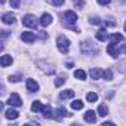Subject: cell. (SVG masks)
<instances>
[{
	"instance_id": "1",
	"label": "cell",
	"mask_w": 126,
	"mask_h": 126,
	"mask_svg": "<svg viewBox=\"0 0 126 126\" xmlns=\"http://www.w3.org/2000/svg\"><path fill=\"white\" fill-rule=\"evenodd\" d=\"M56 46L59 49L61 53H68V49H70V40L65 37V36H59L56 39Z\"/></svg>"
},
{
	"instance_id": "2",
	"label": "cell",
	"mask_w": 126,
	"mask_h": 126,
	"mask_svg": "<svg viewBox=\"0 0 126 126\" xmlns=\"http://www.w3.org/2000/svg\"><path fill=\"white\" fill-rule=\"evenodd\" d=\"M64 22H65V25L68 27V28H74V24L77 22V15H76V12H73V11H67L65 14H64ZM76 30V28H74Z\"/></svg>"
},
{
	"instance_id": "3",
	"label": "cell",
	"mask_w": 126,
	"mask_h": 126,
	"mask_svg": "<svg viewBox=\"0 0 126 126\" xmlns=\"http://www.w3.org/2000/svg\"><path fill=\"white\" fill-rule=\"evenodd\" d=\"M80 49H82V52L83 53H86V55H94V53H96L98 52V47L92 43V42H83L82 43V46H80Z\"/></svg>"
},
{
	"instance_id": "4",
	"label": "cell",
	"mask_w": 126,
	"mask_h": 126,
	"mask_svg": "<svg viewBox=\"0 0 126 126\" xmlns=\"http://www.w3.org/2000/svg\"><path fill=\"white\" fill-rule=\"evenodd\" d=\"M22 25L24 27H28V28H34L37 25V18L34 15H24L22 16Z\"/></svg>"
},
{
	"instance_id": "5",
	"label": "cell",
	"mask_w": 126,
	"mask_h": 126,
	"mask_svg": "<svg viewBox=\"0 0 126 126\" xmlns=\"http://www.w3.org/2000/svg\"><path fill=\"white\" fill-rule=\"evenodd\" d=\"M8 104L9 105H14V107H21L22 105V101H21V98H19L18 94H12L9 96V99H8Z\"/></svg>"
},
{
	"instance_id": "6",
	"label": "cell",
	"mask_w": 126,
	"mask_h": 126,
	"mask_svg": "<svg viewBox=\"0 0 126 126\" xmlns=\"http://www.w3.org/2000/svg\"><path fill=\"white\" fill-rule=\"evenodd\" d=\"M107 52H108V55H111L113 58H117L119 56V53H120V49L117 47V45L116 43H110L108 46H107Z\"/></svg>"
},
{
	"instance_id": "7",
	"label": "cell",
	"mask_w": 126,
	"mask_h": 126,
	"mask_svg": "<svg viewBox=\"0 0 126 126\" xmlns=\"http://www.w3.org/2000/svg\"><path fill=\"white\" fill-rule=\"evenodd\" d=\"M21 39H22L25 43H33V42L36 40V34L31 33V31H24V33L21 34Z\"/></svg>"
},
{
	"instance_id": "8",
	"label": "cell",
	"mask_w": 126,
	"mask_h": 126,
	"mask_svg": "<svg viewBox=\"0 0 126 126\" xmlns=\"http://www.w3.org/2000/svg\"><path fill=\"white\" fill-rule=\"evenodd\" d=\"M27 91L28 92H37L39 91V83L33 79H27Z\"/></svg>"
},
{
	"instance_id": "9",
	"label": "cell",
	"mask_w": 126,
	"mask_h": 126,
	"mask_svg": "<svg viewBox=\"0 0 126 126\" xmlns=\"http://www.w3.org/2000/svg\"><path fill=\"white\" fill-rule=\"evenodd\" d=\"M89 74H91V77L92 79H101L102 76H104V71L101 70V68H91V71H89Z\"/></svg>"
},
{
	"instance_id": "10",
	"label": "cell",
	"mask_w": 126,
	"mask_h": 126,
	"mask_svg": "<svg viewBox=\"0 0 126 126\" xmlns=\"http://www.w3.org/2000/svg\"><path fill=\"white\" fill-rule=\"evenodd\" d=\"M2 19H3V22H5L6 25L15 24V15H14V14H5V15L2 16Z\"/></svg>"
},
{
	"instance_id": "11",
	"label": "cell",
	"mask_w": 126,
	"mask_h": 126,
	"mask_svg": "<svg viewBox=\"0 0 126 126\" xmlns=\"http://www.w3.org/2000/svg\"><path fill=\"white\" fill-rule=\"evenodd\" d=\"M50 22H52V16H50L49 14H43L42 18H40V25H42V27H47Z\"/></svg>"
},
{
	"instance_id": "12",
	"label": "cell",
	"mask_w": 126,
	"mask_h": 126,
	"mask_svg": "<svg viewBox=\"0 0 126 126\" xmlns=\"http://www.w3.org/2000/svg\"><path fill=\"white\" fill-rule=\"evenodd\" d=\"M85 120H86V122H89V123H95V122H96L95 111H92V110H88V111L85 113Z\"/></svg>"
},
{
	"instance_id": "13",
	"label": "cell",
	"mask_w": 126,
	"mask_h": 126,
	"mask_svg": "<svg viewBox=\"0 0 126 126\" xmlns=\"http://www.w3.org/2000/svg\"><path fill=\"white\" fill-rule=\"evenodd\" d=\"M96 39H98L99 42H107V39H108V33H107V30H105V28H101V30L96 33Z\"/></svg>"
},
{
	"instance_id": "14",
	"label": "cell",
	"mask_w": 126,
	"mask_h": 126,
	"mask_svg": "<svg viewBox=\"0 0 126 126\" xmlns=\"http://www.w3.org/2000/svg\"><path fill=\"white\" fill-rule=\"evenodd\" d=\"M5 116H6V119H9V120H15V119H18L19 113H18L16 110H14V108H9V110L5 113Z\"/></svg>"
},
{
	"instance_id": "15",
	"label": "cell",
	"mask_w": 126,
	"mask_h": 126,
	"mask_svg": "<svg viewBox=\"0 0 126 126\" xmlns=\"http://www.w3.org/2000/svg\"><path fill=\"white\" fill-rule=\"evenodd\" d=\"M73 96H74V91H71V89H67L59 94V99H71Z\"/></svg>"
},
{
	"instance_id": "16",
	"label": "cell",
	"mask_w": 126,
	"mask_h": 126,
	"mask_svg": "<svg viewBox=\"0 0 126 126\" xmlns=\"http://www.w3.org/2000/svg\"><path fill=\"white\" fill-rule=\"evenodd\" d=\"M0 64H2V67H8L12 64V56L11 55H3L2 59H0Z\"/></svg>"
},
{
	"instance_id": "17",
	"label": "cell",
	"mask_w": 126,
	"mask_h": 126,
	"mask_svg": "<svg viewBox=\"0 0 126 126\" xmlns=\"http://www.w3.org/2000/svg\"><path fill=\"white\" fill-rule=\"evenodd\" d=\"M98 114H99L101 117H105V116L108 114V108H107V105L101 104V105L98 107Z\"/></svg>"
},
{
	"instance_id": "18",
	"label": "cell",
	"mask_w": 126,
	"mask_h": 126,
	"mask_svg": "<svg viewBox=\"0 0 126 126\" xmlns=\"http://www.w3.org/2000/svg\"><path fill=\"white\" fill-rule=\"evenodd\" d=\"M110 40H111L113 43H119V42H122V40H123V36H122V34H119V33H114V34H111V36H110Z\"/></svg>"
},
{
	"instance_id": "19",
	"label": "cell",
	"mask_w": 126,
	"mask_h": 126,
	"mask_svg": "<svg viewBox=\"0 0 126 126\" xmlns=\"http://www.w3.org/2000/svg\"><path fill=\"white\" fill-rule=\"evenodd\" d=\"M71 108H73V110H82V108H83V101H80V99L73 101V102H71Z\"/></svg>"
},
{
	"instance_id": "20",
	"label": "cell",
	"mask_w": 126,
	"mask_h": 126,
	"mask_svg": "<svg viewBox=\"0 0 126 126\" xmlns=\"http://www.w3.org/2000/svg\"><path fill=\"white\" fill-rule=\"evenodd\" d=\"M42 110H43V105H42L39 101H34V102L31 104V111L37 113V111H42Z\"/></svg>"
},
{
	"instance_id": "21",
	"label": "cell",
	"mask_w": 126,
	"mask_h": 126,
	"mask_svg": "<svg viewBox=\"0 0 126 126\" xmlns=\"http://www.w3.org/2000/svg\"><path fill=\"white\" fill-rule=\"evenodd\" d=\"M74 77L79 79V80H85V79H86V73H85L83 70H76V71H74Z\"/></svg>"
},
{
	"instance_id": "22",
	"label": "cell",
	"mask_w": 126,
	"mask_h": 126,
	"mask_svg": "<svg viewBox=\"0 0 126 126\" xmlns=\"http://www.w3.org/2000/svg\"><path fill=\"white\" fill-rule=\"evenodd\" d=\"M42 113H43V116H45L46 119H47V117H52V108H50L49 105H43Z\"/></svg>"
},
{
	"instance_id": "23",
	"label": "cell",
	"mask_w": 126,
	"mask_h": 126,
	"mask_svg": "<svg viewBox=\"0 0 126 126\" xmlns=\"http://www.w3.org/2000/svg\"><path fill=\"white\" fill-rule=\"evenodd\" d=\"M86 99H88L89 102H95V101H98V95H96L95 92H89V94L86 95Z\"/></svg>"
},
{
	"instance_id": "24",
	"label": "cell",
	"mask_w": 126,
	"mask_h": 126,
	"mask_svg": "<svg viewBox=\"0 0 126 126\" xmlns=\"http://www.w3.org/2000/svg\"><path fill=\"white\" fill-rule=\"evenodd\" d=\"M74 6H76L77 9H83V6H85V0H74Z\"/></svg>"
},
{
	"instance_id": "25",
	"label": "cell",
	"mask_w": 126,
	"mask_h": 126,
	"mask_svg": "<svg viewBox=\"0 0 126 126\" xmlns=\"http://www.w3.org/2000/svg\"><path fill=\"white\" fill-rule=\"evenodd\" d=\"M102 77H104L105 80H111V79H113V73H111V70H105Z\"/></svg>"
},
{
	"instance_id": "26",
	"label": "cell",
	"mask_w": 126,
	"mask_h": 126,
	"mask_svg": "<svg viewBox=\"0 0 126 126\" xmlns=\"http://www.w3.org/2000/svg\"><path fill=\"white\" fill-rule=\"evenodd\" d=\"M65 83V80H64V77H58V79H55V86L56 88H59V86H62Z\"/></svg>"
},
{
	"instance_id": "27",
	"label": "cell",
	"mask_w": 126,
	"mask_h": 126,
	"mask_svg": "<svg viewBox=\"0 0 126 126\" xmlns=\"http://www.w3.org/2000/svg\"><path fill=\"white\" fill-rule=\"evenodd\" d=\"M56 114H61V116H70V114L67 113V110L62 108V107H58V108H56Z\"/></svg>"
},
{
	"instance_id": "28",
	"label": "cell",
	"mask_w": 126,
	"mask_h": 126,
	"mask_svg": "<svg viewBox=\"0 0 126 126\" xmlns=\"http://www.w3.org/2000/svg\"><path fill=\"white\" fill-rule=\"evenodd\" d=\"M89 22H91V24H94V25H99V24H101V19H99V18H96V16H91Z\"/></svg>"
},
{
	"instance_id": "29",
	"label": "cell",
	"mask_w": 126,
	"mask_h": 126,
	"mask_svg": "<svg viewBox=\"0 0 126 126\" xmlns=\"http://www.w3.org/2000/svg\"><path fill=\"white\" fill-rule=\"evenodd\" d=\"M19 5H21V0H11V6H12V8L18 9V8H19Z\"/></svg>"
},
{
	"instance_id": "30",
	"label": "cell",
	"mask_w": 126,
	"mask_h": 126,
	"mask_svg": "<svg viewBox=\"0 0 126 126\" xmlns=\"http://www.w3.org/2000/svg\"><path fill=\"white\" fill-rule=\"evenodd\" d=\"M50 2L55 6H62V5H64V0H50Z\"/></svg>"
},
{
	"instance_id": "31",
	"label": "cell",
	"mask_w": 126,
	"mask_h": 126,
	"mask_svg": "<svg viewBox=\"0 0 126 126\" xmlns=\"http://www.w3.org/2000/svg\"><path fill=\"white\" fill-rule=\"evenodd\" d=\"M9 82H19V76H11Z\"/></svg>"
},
{
	"instance_id": "32",
	"label": "cell",
	"mask_w": 126,
	"mask_h": 126,
	"mask_svg": "<svg viewBox=\"0 0 126 126\" xmlns=\"http://www.w3.org/2000/svg\"><path fill=\"white\" fill-rule=\"evenodd\" d=\"M110 2H111V0H98V3H99V5H102V6H105V5H108Z\"/></svg>"
},
{
	"instance_id": "33",
	"label": "cell",
	"mask_w": 126,
	"mask_h": 126,
	"mask_svg": "<svg viewBox=\"0 0 126 126\" xmlns=\"http://www.w3.org/2000/svg\"><path fill=\"white\" fill-rule=\"evenodd\" d=\"M119 49H120V52H125V53H126V45H123V46H120Z\"/></svg>"
},
{
	"instance_id": "34",
	"label": "cell",
	"mask_w": 126,
	"mask_h": 126,
	"mask_svg": "<svg viewBox=\"0 0 126 126\" xmlns=\"http://www.w3.org/2000/svg\"><path fill=\"white\" fill-rule=\"evenodd\" d=\"M125 31H126V24H125Z\"/></svg>"
}]
</instances>
